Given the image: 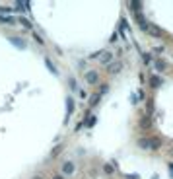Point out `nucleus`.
Returning <instances> with one entry per match:
<instances>
[{
	"mask_svg": "<svg viewBox=\"0 0 173 179\" xmlns=\"http://www.w3.org/2000/svg\"><path fill=\"white\" fill-rule=\"evenodd\" d=\"M86 82L90 84V86L97 84V82H99V74H97L96 70H88V72H86Z\"/></svg>",
	"mask_w": 173,
	"mask_h": 179,
	"instance_id": "nucleus-1",
	"label": "nucleus"
},
{
	"mask_svg": "<svg viewBox=\"0 0 173 179\" xmlns=\"http://www.w3.org/2000/svg\"><path fill=\"white\" fill-rule=\"evenodd\" d=\"M29 8H31V4H29V2H22V0H18V2L14 4V8H12V10H16L18 14H22V12H27Z\"/></svg>",
	"mask_w": 173,
	"mask_h": 179,
	"instance_id": "nucleus-2",
	"label": "nucleus"
},
{
	"mask_svg": "<svg viewBox=\"0 0 173 179\" xmlns=\"http://www.w3.org/2000/svg\"><path fill=\"white\" fill-rule=\"evenodd\" d=\"M74 171H76L74 162H64V164H62V175H72Z\"/></svg>",
	"mask_w": 173,
	"mask_h": 179,
	"instance_id": "nucleus-3",
	"label": "nucleus"
},
{
	"mask_svg": "<svg viewBox=\"0 0 173 179\" xmlns=\"http://www.w3.org/2000/svg\"><path fill=\"white\" fill-rule=\"evenodd\" d=\"M121 68H123V62L117 60V62H111V64H107V72H109V74H119Z\"/></svg>",
	"mask_w": 173,
	"mask_h": 179,
	"instance_id": "nucleus-4",
	"label": "nucleus"
},
{
	"mask_svg": "<svg viewBox=\"0 0 173 179\" xmlns=\"http://www.w3.org/2000/svg\"><path fill=\"white\" fill-rule=\"evenodd\" d=\"M99 60H101L103 64H111L113 62V53L111 51H103L101 55H99Z\"/></svg>",
	"mask_w": 173,
	"mask_h": 179,
	"instance_id": "nucleus-5",
	"label": "nucleus"
},
{
	"mask_svg": "<svg viewBox=\"0 0 173 179\" xmlns=\"http://www.w3.org/2000/svg\"><path fill=\"white\" fill-rule=\"evenodd\" d=\"M136 22H138V25H140V29H142V31H148L150 24L144 20V16H142V14H136Z\"/></svg>",
	"mask_w": 173,
	"mask_h": 179,
	"instance_id": "nucleus-6",
	"label": "nucleus"
},
{
	"mask_svg": "<svg viewBox=\"0 0 173 179\" xmlns=\"http://www.w3.org/2000/svg\"><path fill=\"white\" fill-rule=\"evenodd\" d=\"M72 111H74V99H72V97H66V119L72 115Z\"/></svg>",
	"mask_w": 173,
	"mask_h": 179,
	"instance_id": "nucleus-7",
	"label": "nucleus"
},
{
	"mask_svg": "<svg viewBox=\"0 0 173 179\" xmlns=\"http://www.w3.org/2000/svg\"><path fill=\"white\" fill-rule=\"evenodd\" d=\"M148 33H150V35H154V37H161V35H164V31H161L160 27H156V25H152V24H150Z\"/></svg>",
	"mask_w": 173,
	"mask_h": 179,
	"instance_id": "nucleus-8",
	"label": "nucleus"
},
{
	"mask_svg": "<svg viewBox=\"0 0 173 179\" xmlns=\"http://www.w3.org/2000/svg\"><path fill=\"white\" fill-rule=\"evenodd\" d=\"M130 10H132L134 14H140V10H142V2H136V0H132V2H128Z\"/></svg>",
	"mask_w": 173,
	"mask_h": 179,
	"instance_id": "nucleus-9",
	"label": "nucleus"
},
{
	"mask_svg": "<svg viewBox=\"0 0 173 179\" xmlns=\"http://www.w3.org/2000/svg\"><path fill=\"white\" fill-rule=\"evenodd\" d=\"M161 84H164V80H161L160 76H150V86L152 88H160Z\"/></svg>",
	"mask_w": 173,
	"mask_h": 179,
	"instance_id": "nucleus-10",
	"label": "nucleus"
},
{
	"mask_svg": "<svg viewBox=\"0 0 173 179\" xmlns=\"http://www.w3.org/2000/svg\"><path fill=\"white\" fill-rule=\"evenodd\" d=\"M154 68H156V70H158V72H164L165 68H167V64H165V60H161V59H158V60L154 62Z\"/></svg>",
	"mask_w": 173,
	"mask_h": 179,
	"instance_id": "nucleus-11",
	"label": "nucleus"
},
{
	"mask_svg": "<svg viewBox=\"0 0 173 179\" xmlns=\"http://www.w3.org/2000/svg\"><path fill=\"white\" fill-rule=\"evenodd\" d=\"M161 148V140L160 138H150V150H160Z\"/></svg>",
	"mask_w": 173,
	"mask_h": 179,
	"instance_id": "nucleus-12",
	"label": "nucleus"
},
{
	"mask_svg": "<svg viewBox=\"0 0 173 179\" xmlns=\"http://www.w3.org/2000/svg\"><path fill=\"white\" fill-rule=\"evenodd\" d=\"M0 24H4V25H16V20L8 18V16H0Z\"/></svg>",
	"mask_w": 173,
	"mask_h": 179,
	"instance_id": "nucleus-13",
	"label": "nucleus"
},
{
	"mask_svg": "<svg viewBox=\"0 0 173 179\" xmlns=\"http://www.w3.org/2000/svg\"><path fill=\"white\" fill-rule=\"evenodd\" d=\"M10 43H12V45H18L20 49H25V43H23L20 37H10Z\"/></svg>",
	"mask_w": 173,
	"mask_h": 179,
	"instance_id": "nucleus-14",
	"label": "nucleus"
},
{
	"mask_svg": "<svg viewBox=\"0 0 173 179\" xmlns=\"http://www.w3.org/2000/svg\"><path fill=\"white\" fill-rule=\"evenodd\" d=\"M138 146L142 150H150V138H140L138 140Z\"/></svg>",
	"mask_w": 173,
	"mask_h": 179,
	"instance_id": "nucleus-15",
	"label": "nucleus"
},
{
	"mask_svg": "<svg viewBox=\"0 0 173 179\" xmlns=\"http://www.w3.org/2000/svg\"><path fill=\"white\" fill-rule=\"evenodd\" d=\"M96 115H88V119H86V123H84V125H86V127H93V125H96Z\"/></svg>",
	"mask_w": 173,
	"mask_h": 179,
	"instance_id": "nucleus-16",
	"label": "nucleus"
},
{
	"mask_svg": "<svg viewBox=\"0 0 173 179\" xmlns=\"http://www.w3.org/2000/svg\"><path fill=\"white\" fill-rule=\"evenodd\" d=\"M99 99H101V96H99V93H93V96L90 97V105H92V107H96V105L99 103Z\"/></svg>",
	"mask_w": 173,
	"mask_h": 179,
	"instance_id": "nucleus-17",
	"label": "nucleus"
},
{
	"mask_svg": "<svg viewBox=\"0 0 173 179\" xmlns=\"http://www.w3.org/2000/svg\"><path fill=\"white\" fill-rule=\"evenodd\" d=\"M45 64H47V68H49L53 74H56V72H59V70H56V66L53 64V62H51V59H45Z\"/></svg>",
	"mask_w": 173,
	"mask_h": 179,
	"instance_id": "nucleus-18",
	"label": "nucleus"
},
{
	"mask_svg": "<svg viewBox=\"0 0 173 179\" xmlns=\"http://www.w3.org/2000/svg\"><path fill=\"white\" fill-rule=\"evenodd\" d=\"M103 171L111 175V173H115V166L113 164H105V166H103Z\"/></svg>",
	"mask_w": 173,
	"mask_h": 179,
	"instance_id": "nucleus-19",
	"label": "nucleus"
},
{
	"mask_svg": "<svg viewBox=\"0 0 173 179\" xmlns=\"http://www.w3.org/2000/svg\"><path fill=\"white\" fill-rule=\"evenodd\" d=\"M150 125H152V121H150V117H144L142 121H140V127H142V129H148Z\"/></svg>",
	"mask_w": 173,
	"mask_h": 179,
	"instance_id": "nucleus-20",
	"label": "nucleus"
},
{
	"mask_svg": "<svg viewBox=\"0 0 173 179\" xmlns=\"http://www.w3.org/2000/svg\"><path fill=\"white\" fill-rule=\"evenodd\" d=\"M142 62H144V64H150V62H152V55H150V53H142Z\"/></svg>",
	"mask_w": 173,
	"mask_h": 179,
	"instance_id": "nucleus-21",
	"label": "nucleus"
},
{
	"mask_svg": "<svg viewBox=\"0 0 173 179\" xmlns=\"http://www.w3.org/2000/svg\"><path fill=\"white\" fill-rule=\"evenodd\" d=\"M20 24H22V25H25V27H27V29H33V24H29L27 20H25V18H20Z\"/></svg>",
	"mask_w": 173,
	"mask_h": 179,
	"instance_id": "nucleus-22",
	"label": "nucleus"
},
{
	"mask_svg": "<svg viewBox=\"0 0 173 179\" xmlns=\"http://www.w3.org/2000/svg\"><path fill=\"white\" fill-rule=\"evenodd\" d=\"M10 12H12V8H10V6H0V16H6Z\"/></svg>",
	"mask_w": 173,
	"mask_h": 179,
	"instance_id": "nucleus-23",
	"label": "nucleus"
},
{
	"mask_svg": "<svg viewBox=\"0 0 173 179\" xmlns=\"http://www.w3.org/2000/svg\"><path fill=\"white\" fill-rule=\"evenodd\" d=\"M68 84H70V88H72V90H78V86H76V80H74V78H68Z\"/></svg>",
	"mask_w": 173,
	"mask_h": 179,
	"instance_id": "nucleus-24",
	"label": "nucleus"
},
{
	"mask_svg": "<svg viewBox=\"0 0 173 179\" xmlns=\"http://www.w3.org/2000/svg\"><path fill=\"white\" fill-rule=\"evenodd\" d=\"M119 39V33H117V31H115V33L111 35V39H109V43H115V41H117Z\"/></svg>",
	"mask_w": 173,
	"mask_h": 179,
	"instance_id": "nucleus-25",
	"label": "nucleus"
},
{
	"mask_svg": "<svg viewBox=\"0 0 173 179\" xmlns=\"http://www.w3.org/2000/svg\"><path fill=\"white\" fill-rule=\"evenodd\" d=\"M107 90H109V86H107V84H101V92H99V96H103V93H105Z\"/></svg>",
	"mask_w": 173,
	"mask_h": 179,
	"instance_id": "nucleus-26",
	"label": "nucleus"
},
{
	"mask_svg": "<svg viewBox=\"0 0 173 179\" xmlns=\"http://www.w3.org/2000/svg\"><path fill=\"white\" fill-rule=\"evenodd\" d=\"M33 39H35V41H37V43H39V45H43V43H45V41H43V39H41V37H39V35H37V33H33Z\"/></svg>",
	"mask_w": 173,
	"mask_h": 179,
	"instance_id": "nucleus-27",
	"label": "nucleus"
},
{
	"mask_svg": "<svg viewBox=\"0 0 173 179\" xmlns=\"http://www.w3.org/2000/svg\"><path fill=\"white\" fill-rule=\"evenodd\" d=\"M127 179H140L138 175H136V173H127V175H124Z\"/></svg>",
	"mask_w": 173,
	"mask_h": 179,
	"instance_id": "nucleus-28",
	"label": "nucleus"
},
{
	"mask_svg": "<svg viewBox=\"0 0 173 179\" xmlns=\"http://www.w3.org/2000/svg\"><path fill=\"white\" fill-rule=\"evenodd\" d=\"M165 49H164V45H160V47H156V49H154V53H164Z\"/></svg>",
	"mask_w": 173,
	"mask_h": 179,
	"instance_id": "nucleus-29",
	"label": "nucleus"
},
{
	"mask_svg": "<svg viewBox=\"0 0 173 179\" xmlns=\"http://www.w3.org/2000/svg\"><path fill=\"white\" fill-rule=\"evenodd\" d=\"M60 148H62V146H56V148L53 150V156H56V154H59V152H60Z\"/></svg>",
	"mask_w": 173,
	"mask_h": 179,
	"instance_id": "nucleus-30",
	"label": "nucleus"
},
{
	"mask_svg": "<svg viewBox=\"0 0 173 179\" xmlns=\"http://www.w3.org/2000/svg\"><path fill=\"white\" fill-rule=\"evenodd\" d=\"M53 179H64V175H60V173H56V175H53Z\"/></svg>",
	"mask_w": 173,
	"mask_h": 179,
	"instance_id": "nucleus-31",
	"label": "nucleus"
},
{
	"mask_svg": "<svg viewBox=\"0 0 173 179\" xmlns=\"http://www.w3.org/2000/svg\"><path fill=\"white\" fill-rule=\"evenodd\" d=\"M169 173H171V177H173V162L169 164Z\"/></svg>",
	"mask_w": 173,
	"mask_h": 179,
	"instance_id": "nucleus-32",
	"label": "nucleus"
},
{
	"mask_svg": "<svg viewBox=\"0 0 173 179\" xmlns=\"http://www.w3.org/2000/svg\"><path fill=\"white\" fill-rule=\"evenodd\" d=\"M33 179H43V177H39V175H37V177H33Z\"/></svg>",
	"mask_w": 173,
	"mask_h": 179,
	"instance_id": "nucleus-33",
	"label": "nucleus"
},
{
	"mask_svg": "<svg viewBox=\"0 0 173 179\" xmlns=\"http://www.w3.org/2000/svg\"><path fill=\"white\" fill-rule=\"evenodd\" d=\"M171 156H173V150H171Z\"/></svg>",
	"mask_w": 173,
	"mask_h": 179,
	"instance_id": "nucleus-34",
	"label": "nucleus"
}]
</instances>
